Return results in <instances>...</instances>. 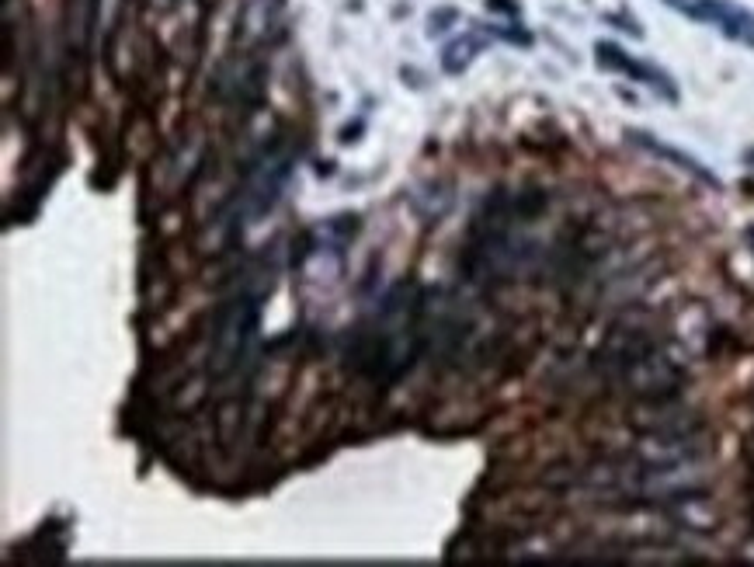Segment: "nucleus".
<instances>
[{
  "mask_svg": "<svg viewBox=\"0 0 754 567\" xmlns=\"http://www.w3.org/2000/svg\"><path fill=\"white\" fill-rule=\"evenodd\" d=\"M595 60H598V67L616 70V74H626V77H633V81L647 84L650 91H657L661 98L678 101V87L671 84V77L664 74V70L650 67V63L633 60L629 53H622L616 42H598V46H595Z\"/></svg>",
  "mask_w": 754,
  "mask_h": 567,
  "instance_id": "nucleus-6",
  "label": "nucleus"
},
{
  "mask_svg": "<svg viewBox=\"0 0 754 567\" xmlns=\"http://www.w3.org/2000/svg\"><path fill=\"white\" fill-rule=\"evenodd\" d=\"M101 0H67V46L70 53H84L98 21Z\"/></svg>",
  "mask_w": 754,
  "mask_h": 567,
  "instance_id": "nucleus-9",
  "label": "nucleus"
},
{
  "mask_svg": "<svg viewBox=\"0 0 754 567\" xmlns=\"http://www.w3.org/2000/svg\"><path fill=\"white\" fill-rule=\"evenodd\" d=\"M629 140L636 143V147H643V150H650L654 157H661V161H668V164H675L678 171H685V174H692V178H699L702 185H709V188H720V178H716L709 167H702L695 157H688V154H682V150H675V147H668V143H661V140H654L650 133H643V129H629Z\"/></svg>",
  "mask_w": 754,
  "mask_h": 567,
  "instance_id": "nucleus-7",
  "label": "nucleus"
},
{
  "mask_svg": "<svg viewBox=\"0 0 754 567\" xmlns=\"http://www.w3.org/2000/svg\"><path fill=\"white\" fill-rule=\"evenodd\" d=\"M153 7H160V11H171V7H178V0H150Z\"/></svg>",
  "mask_w": 754,
  "mask_h": 567,
  "instance_id": "nucleus-13",
  "label": "nucleus"
},
{
  "mask_svg": "<svg viewBox=\"0 0 754 567\" xmlns=\"http://www.w3.org/2000/svg\"><path fill=\"white\" fill-rule=\"evenodd\" d=\"M282 0H244L237 18V42H244V49L258 46L275 25V11Z\"/></svg>",
  "mask_w": 754,
  "mask_h": 567,
  "instance_id": "nucleus-8",
  "label": "nucleus"
},
{
  "mask_svg": "<svg viewBox=\"0 0 754 567\" xmlns=\"http://www.w3.org/2000/svg\"><path fill=\"white\" fill-rule=\"evenodd\" d=\"M483 46H487V42H483L480 35H473V32L463 35V39H452L449 46H445V53H442V70H445V74H452V77H459L483 53Z\"/></svg>",
  "mask_w": 754,
  "mask_h": 567,
  "instance_id": "nucleus-10",
  "label": "nucleus"
},
{
  "mask_svg": "<svg viewBox=\"0 0 754 567\" xmlns=\"http://www.w3.org/2000/svg\"><path fill=\"white\" fill-rule=\"evenodd\" d=\"M421 296L414 282H400L383 296L369 324L355 331L351 362L376 383H397L421 355Z\"/></svg>",
  "mask_w": 754,
  "mask_h": 567,
  "instance_id": "nucleus-1",
  "label": "nucleus"
},
{
  "mask_svg": "<svg viewBox=\"0 0 754 567\" xmlns=\"http://www.w3.org/2000/svg\"><path fill=\"white\" fill-rule=\"evenodd\" d=\"M490 11H501V14H511V18H518V4L515 0H487Z\"/></svg>",
  "mask_w": 754,
  "mask_h": 567,
  "instance_id": "nucleus-12",
  "label": "nucleus"
},
{
  "mask_svg": "<svg viewBox=\"0 0 754 567\" xmlns=\"http://www.w3.org/2000/svg\"><path fill=\"white\" fill-rule=\"evenodd\" d=\"M452 21H459V11L456 7H438V11H431L428 18V35L435 39V35H442L445 28H452Z\"/></svg>",
  "mask_w": 754,
  "mask_h": 567,
  "instance_id": "nucleus-11",
  "label": "nucleus"
},
{
  "mask_svg": "<svg viewBox=\"0 0 754 567\" xmlns=\"http://www.w3.org/2000/svg\"><path fill=\"white\" fill-rule=\"evenodd\" d=\"M664 4L682 11L685 18L692 21L713 25L716 32H723L727 39L754 49V14H748L744 7L730 4V0H664Z\"/></svg>",
  "mask_w": 754,
  "mask_h": 567,
  "instance_id": "nucleus-5",
  "label": "nucleus"
},
{
  "mask_svg": "<svg viewBox=\"0 0 754 567\" xmlns=\"http://www.w3.org/2000/svg\"><path fill=\"white\" fill-rule=\"evenodd\" d=\"M216 94L226 101V105H258L261 94H265V63L254 53H233L230 60L219 63L216 81Z\"/></svg>",
  "mask_w": 754,
  "mask_h": 567,
  "instance_id": "nucleus-4",
  "label": "nucleus"
},
{
  "mask_svg": "<svg viewBox=\"0 0 754 567\" xmlns=\"http://www.w3.org/2000/svg\"><path fill=\"white\" fill-rule=\"evenodd\" d=\"M261 324V296L258 293H237L216 310V321L209 331V373L230 376L244 362L254 334Z\"/></svg>",
  "mask_w": 754,
  "mask_h": 567,
  "instance_id": "nucleus-2",
  "label": "nucleus"
},
{
  "mask_svg": "<svg viewBox=\"0 0 754 567\" xmlns=\"http://www.w3.org/2000/svg\"><path fill=\"white\" fill-rule=\"evenodd\" d=\"M748 161H751V164H754V150H748Z\"/></svg>",
  "mask_w": 754,
  "mask_h": 567,
  "instance_id": "nucleus-14",
  "label": "nucleus"
},
{
  "mask_svg": "<svg viewBox=\"0 0 754 567\" xmlns=\"http://www.w3.org/2000/svg\"><path fill=\"white\" fill-rule=\"evenodd\" d=\"M616 383L626 390L629 397H636L640 404L650 401H675L682 394L685 383V369L678 366V359H671L661 345L654 352L640 355L629 369H622L616 376Z\"/></svg>",
  "mask_w": 754,
  "mask_h": 567,
  "instance_id": "nucleus-3",
  "label": "nucleus"
}]
</instances>
